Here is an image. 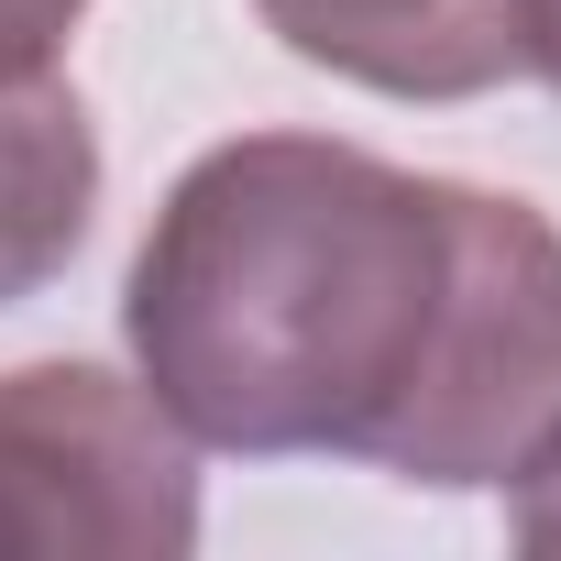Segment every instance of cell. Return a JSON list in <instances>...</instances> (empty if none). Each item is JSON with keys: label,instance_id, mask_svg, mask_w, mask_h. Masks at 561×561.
<instances>
[{"label": "cell", "instance_id": "obj_4", "mask_svg": "<svg viewBox=\"0 0 561 561\" xmlns=\"http://www.w3.org/2000/svg\"><path fill=\"white\" fill-rule=\"evenodd\" d=\"M100 209V133L89 100L34 67V78H0V309L56 287L89 242Z\"/></svg>", "mask_w": 561, "mask_h": 561}, {"label": "cell", "instance_id": "obj_6", "mask_svg": "<svg viewBox=\"0 0 561 561\" xmlns=\"http://www.w3.org/2000/svg\"><path fill=\"white\" fill-rule=\"evenodd\" d=\"M517 67L561 100V0H517Z\"/></svg>", "mask_w": 561, "mask_h": 561}, {"label": "cell", "instance_id": "obj_3", "mask_svg": "<svg viewBox=\"0 0 561 561\" xmlns=\"http://www.w3.org/2000/svg\"><path fill=\"white\" fill-rule=\"evenodd\" d=\"M264 34L375 89V100H484L517 78V0H253Z\"/></svg>", "mask_w": 561, "mask_h": 561}, {"label": "cell", "instance_id": "obj_5", "mask_svg": "<svg viewBox=\"0 0 561 561\" xmlns=\"http://www.w3.org/2000/svg\"><path fill=\"white\" fill-rule=\"evenodd\" d=\"M78 12H89V0H0V78L56 67V45L78 34Z\"/></svg>", "mask_w": 561, "mask_h": 561}, {"label": "cell", "instance_id": "obj_1", "mask_svg": "<svg viewBox=\"0 0 561 561\" xmlns=\"http://www.w3.org/2000/svg\"><path fill=\"white\" fill-rule=\"evenodd\" d=\"M122 342L198 451L517 484L561 440V231L331 133H242L165 187Z\"/></svg>", "mask_w": 561, "mask_h": 561}, {"label": "cell", "instance_id": "obj_2", "mask_svg": "<svg viewBox=\"0 0 561 561\" xmlns=\"http://www.w3.org/2000/svg\"><path fill=\"white\" fill-rule=\"evenodd\" d=\"M0 550L12 561H176L198 550L187 430L111 364L0 375Z\"/></svg>", "mask_w": 561, "mask_h": 561}]
</instances>
